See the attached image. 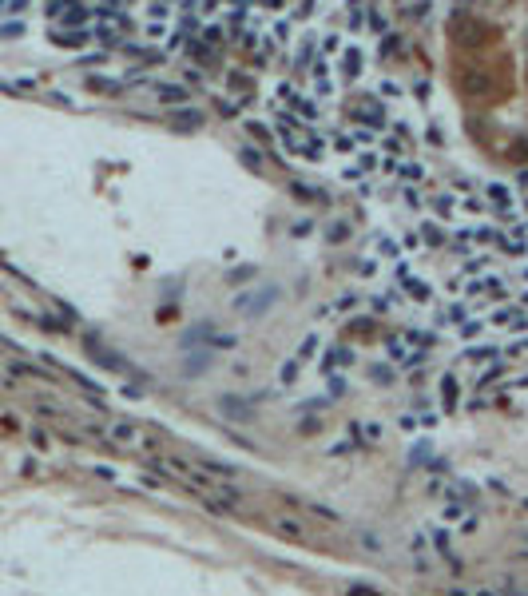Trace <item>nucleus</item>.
<instances>
[{"label": "nucleus", "mask_w": 528, "mask_h": 596, "mask_svg": "<svg viewBox=\"0 0 528 596\" xmlns=\"http://www.w3.org/2000/svg\"><path fill=\"white\" fill-rule=\"evenodd\" d=\"M472 596H509V593H501V588H477Z\"/></svg>", "instance_id": "cd10ccee"}, {"label": "nucleus", "mask_w": 528, "mask_h": 596, "mask_svg": "<svg viewBox=\"0 0 528 596\" xmlns=\"http://www.w3.org/2000/svg\"><path fill=\"white\" fill-rule=\"evenodd\" d=\"M274 298H278V290H274V286H263L254 298H250V295H239V298H235V306H239L243 314H259L266 302H274Z\"/></svg>", "instance_id": "9d476101"}, {"label": "nucleus", "mask_w": 528, "mask_h": 596, "mask_svg": "<svg viewBox=\"0 0 528 596\" xmlns=\"http://www.w3.org/2000/svg\"><path fill=\"white\" fill-rule=\"evenodd\" d=\"M520 553H525V557H528V540H525V549H520Z\"/></svg>", "instance_id": "c85d7f7f"}, {"label": "nucleus", "mask_w": 528, "mask_h": 596, "mask_svg": "<svg viewBox=\"0 0 528 596\" xmlns=\"http://www.w3.org/2000/svg\"><path fill=\"white\" fill-rule=\"evenodd\" d=\"M361 64H365L361 48H358V44H346V48L338 52V68H334V72H338L341 80H358V76H361Z\"/></svg>", "instance_id": "1a4fd4ad"}, {"label": "nucleus", "mask_w": 528, "mask_h": 596, "mask_svg": "<svg viewBox=\"0 0 528 596\" xmlns=\"http://www.w3.org/2000/svg\"><path fill=\"white\" fill-rule=\"evenodd\" d=\"M485 326H492V330H525V326H528V310H520V306L492 310V314L485 318Z\"/></svg>", "instance_id": "0eeeda50"}, {"label": "nucleus", "mask_w": 528, "mask_h": 596, "mask_svg": "<svg viewBox=\"0 0 528 596\" xmlns=\"http://www.w3.org/2000/svg\"><path fill=\"white\" fill-rule=\"evenodd\" d=\"M143 84L151 88V95H155L159 104H179V108H183V104L191 100L187 84H159V80H143Z\"/></svg>", "instance_id": "6e6552de"}, {"label": "nucleus", "mask_w": 528, "mask_h": 596, "mask_svg": "<svg viewBox=\"0 0 528 596\" xmlns=\"http://www.w3.org/2000/svg\"><path fill=\"white\" fill-rule=\"evenodd\" d=\"M350 362H354V350H350V346H338V342H334V346H326L322 370H326V374H334V366H350Z\"/></svg>", "instance_id": "ddd939ff"}, {"label": "nucleus", "mask_w": 528, "mask_h": 596, "mask_svg": "<svg viewBox=\"0 0 528 596\" xmlns=\"http://www.w3.org/2000/svg\"><path fill=\"white\" fill-rule=\"evenodd\" d=\"M429 540H433L437 557L445 560L449 569H461V560H457V553H453V545H449V537H445V533H433V537H429Z\"/></svg>", "instance_id": "2eb2a0df"}, {"label": "nucleus", "mask_w": 528, "mask_h": 596, "mask_svg": "<svg viewBox=\"0 0 528 596\" xmlns=\"http://www.w3.org/2000/svg\"><path fill=\"white\" fill-rule=\"evenodd\" d=\"M175 124H179V128H199V124H203V115H199V112H183Z\"/></svg>", "instance_id": "b1692460"}, {"label": "nucleus", "mask_w": 528, "mask_h": 596, "mask_svg": "<svg viewBox=\"0 0 528 596\" xmlns=\"http://www.w3.org/2000/svg\"><path fill=\"white\" fill-rule=\"evenodd\" d=\"M314 56H318V44L306 40L298 52H294V68H298V72H310V68H314Z\"/></svg>", "instance_id": "dca6fc26"}, {"label": "nucleus", "mask_w": 528, "mask_h": 596, "mask_svg": "<svg viewBox=\"0 0 528 596\" xmlns=\"http://www.w3.org/2000/svg\"><path fill=\"white\" fill-rule=\"evenodd\" d=\"M219 406H223L226 413H239V417H243V422H246V417H250V406H246V402H235V398H223V402H219Z\"/></svg>", "instance_id": "412c9836"}, {"label": "nucleus", "mask_w": 528, "mask_h": 596, "mask_svg": "<svg viewBox=\"0 0 528 596\" xmlns=\"http://www.w3.org/2000/svg\"><path fill=\"white\" fill-rule=\"evenodd\" d=\"M496 358H501L496 346H472V350H465V362H496Z\"/></svg>", "instance_id": "aec40b11"}, {"label": "nucleus", "mask_w": 528, "mask_h": 596, "mask_svg": "<svg viewBox=\"0 0 528 596\" xmlns=\"http://www.w3.org/2000/svg\"><path fill=\"white\" fill-rule=\"evenodd\" d=\"M274 124H278V144H283L290 155H298V159H306V163H318L322 155H326V139H322V131L298 124V119L286 115L283 108L274 112Z\"/></svg>", "instance_id": "f257e3e1"}, {"label": "nucleus", "mask_w": 528, "mask_h": 596, "mask_svg": "<svg viewBox=\"0 0 528 596\" xmlns=\"http://www.w3.org/2000/svg\"><path fill=\"white\" fill-rule=\"evenodd\" d=\"M457 393H461L457 374H445V378H441V406H445V410H457Z\"/></svg>", "instance_id": "4468645a"}, {"label": "nucleus", "mask_w": 528, "mask_h": 596, "mask_svg": "<svg viewBox=\"0 0 528 596\" xmlns=\"http://www.w3.org/2000/svg\"><path fill=\"white\" fill-rule=\"evenodd\" d=\"M469 295L472 298H496V302H501V298H509V286H505V279H477L469 286Z\"/></svg>", "instance_id": "9b49d317"}, {"label": "nucleus", "mask_w": 528, "mask_h": 596, "mask_svg": "<svg viewBox=\"0 0 528 596\" xmlns=\"http://www.w3.org/2000/svg\"><path fill=\"white\" fill-rule=\"evenodd\" d=\"M274 95H278L286 108H290L286 115H294L298 124H306V128H310V124H318V104H314L306 92H298L294 84H278V88H274Z\"/></svg>", "instance_id": "39448f33"}, {"label": "nucleus", "mask_w": 528, "mask_h": 596, "mask_svg": "<svg viewBox=\"0 0 528 596\" xmlns=\"http://www.w3.org/2000/svg\"><path fill=\"white\" fill-rule=\"evenodd\" d=\"M270 533L278 540H286V545H306L310 540V525H306V517H298V513H286V509H278V513H270Z\"/></svg>", "instance_id": "20e7f679"}, {"label": "nucleus", "mask_w": 528, "mask_h": 596, "mask_svg": "<svg viewBox=\"0 0 528 596\" xmlns=\"http://www.w3.org/2000/svg\"><path fill=\"white\" fill-rule=\"evenodd\" d=\"M143 16H151V20H171V8H167V4H151Z\"/></svg>", "instance_id": "393cba45"}, {"label": "nucleus", "mask_w": 528, "mask_h": 596, "mask_svg": "<svg viewBox=\"0 0 528 596\" xmlns=\"http://www.w3.org/2000/svg\"><path fill=\"white\" fill-rule=\"evenodd\" d=\"M489 266H492V255H472V262L465 266V271H469V275H477V271H489Z\"/></svg>", "instance_id": "5701e85b"}, {"label": "nucleus", "mask_w": 528, "mask_h": 596, "mask_svg": "<svg viewBox=\"0 0 528 596\" xmlns=\"http://www.w3.org/2000/svg\"><path fill=\"white\" fill-rule=\"evenodd\" d=\"M330 393H346V378H341V374H338V378H330Z\"/></svg>", "instance_id": "bb28decb"}, {"label": "nucleus", "mask_w": 528, "mask_h": 596, "mask_svg": "<svg viewBox=\"0 0 528 596\" xmlns=\"http://www.w3.org/2000/svg\"><path fill=\"white\" fill-rule=\"evenodd\" d=\"M346 115H350V119H361V124H365V131H377V128H385V124H389V115H385V108H381V100H374V95H361V100H354V104L346 108Z\"/></svg>", "instance_id": "423d86ee"}, {"label": "nucleus", "mask_w": 528, "mask_h": 596, "mask_svg": "<svg viewBox=\"0 0 528 596\" xmlns=\"http://www.w3.org/2000/svg\"><path fill=\"white\" fill-rule=\"evenodd\" d=\"M385 350H389V362L397 366H417V362H425L429 354V334H421V330H401L385 342Z\"/></svg>", "instance_id": "7ed1b4c3"}, {"label": "nucleus", "mask_w": 528, "mask_h": 596, "mask_svg": "<svg viewBox=\"0 0 528 596\" xmlns=\"http://www.w3.org/2000/svg\"><path fill=\"white\" fill-rule=\"evenodd\" d=\"M239 155H243V159L250 163V168H263V163H259V151L250 148V144H243V148H239Z\"/></svg>", "instance_id": "a878e982"}, {"label": "nucleus", "mask_w": 528, "mask_h": 596, "mask_svg": "<svg viewBox=\"0 0 528 596\" xmlns=\"http://www.w3.org/2000/svg\"><path fill=\"white\" fill-rule=\"evenodd\" d=\"M108 442L119 449H135V453H151L159 457L167 449V433L155 426H143V422H112L108 426Z\"/></svg>", "instance_id": "f03ea898"}, {"label": "nucleus", "mask_w": 528, "mask_h": 596, "mask_svg": "<svg viewBox=\"0 0 528 596\" xmlns=\"http://www.w3.org/2000/svg\"><path fill=\"white\" fill-rule=\"evenodd\" d=\"M485 195H489V203L501 211V215H512V207H516V199H512V191L505 183H489L485 187Z\"/></svg>", "instance_id": "f8f14e48"}, {"label": "nucleus", "mask_w": 528, "mask_h": 596, "mask_svg": "<svg viewBox=\"0 0 528 596\" xmlns=\"http://www.w3.org/2000/svg\"><path fill=\"white\" fill-rule=\"evenodd\" d=\"M370 378L385 386V382H394V370H389V366H381V362H374V366H370Z\"/></svg>", "instance_id": "4be33fe9"}, {"label": "nucleus", "mask_w": 528, "mask_h": 596, "mask_svg": "<svg viewBox=\"0 0 528 596\" xmlns=\"http://www.w3.org/2000/svg\"><path fill=\"white\" fill-rule=\"evenodd\" d=\"M453 596H469V593H453Z\"/></svg>", "instance_id": "c756f323"}, {"label": "nucleus", "mask_w": 528, "mask_h": 596, "mask_svg": "<svg viewBox=\"0 0 528 596\" xmlns=\"http://www.w3.org/2000/svg\"><path fill=\"white\" fill-rule=\"evenodd\" d=\"M401 290H405V295L413 298V302H429V298H433V295H429V286H425L421 279H413V275H405V282H401Z\"/></svg>", "instance_id": "f3484780"}, {"label": "nucleus", "mask_w": 528, "mask_h": 596, "mask_svg": "<svg viewBox=\"0 0 528 596\" xmlns=\"http://www.w3.org/2000/svg\"><path fill=\"white\" fill-rule=\"evenodd\" d=\"M318 346H322V338H318V334H306V338L298 342V354H294V362H310Z\"/></svg>", "instance_id": "6ab92c4d"}, {"label": "nucleus", "mask_w": 528, "mask_h": 596, "mask_svg": "<svg viewBox=\"0 0 528 596\" xmlns=\"http://www.w3.org/2000/svg\"><path fill=\"white\" fill-rule=\"evenodd\" d=\"M52 40H56V44H64V48H84V44L92 40V32H88V28H75V32H56Z\"/></svg>", "instance_id": "a211bd4d"}]
</instances>
